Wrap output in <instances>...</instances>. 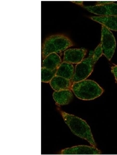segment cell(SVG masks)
<instances>
[{"label": "cell", "mask_w": 117, "mask_h": 155, "mask_svg": "<svg viewBox=\"0 0 117 155\" xmlns=\"http://www.w3.org/2000/svg\"><path fill=\"white\" fill-rule=\"evenodd\" d=\"M101 151L95 146L80 145L67 148L62 150L61 154H100Z\"/></svg>", "instance_id": "cell-6"}, {"label": "cell", "mask_w": 117, "mask_h": 155, "mask_svg": "<svg viewBox=\"0 0 117 155\" xmlns=\"http://www.w3.org/2000/svg\"><path fill=\"white\" fill-rule=\"evenodd\" d=\"M60 112L65 122L74 134L87 140L92 146L96 147V144L90 127L85 121L63 111Z\"/></svg>", "instance_id": "cell-1"}, {"label": "cell", "mask_w": 117, "mask_h": 155, "mask_svg": "<svg viewBox=\"0 0 117 155\" xmlns=\"http://www.w3.org/2000/svg\"><path fill=\"white\" fill-rule=\"evenodd\" d=\"M71 2L73 3L82 6L83 5V1H72Z\"/></svg>", "instance_id": "cell-18"}, {"label": "cell", "mask_w": 117, "mask_h": 155, "mask_svg": "<svg viewBox=\"0 0 117 155\" xmlns=\"http://www.w3.org/2000/svg\"><path fill=\"white\" fill-rule=\"evenodd\" d=\"M50 86L55 91L70 89L72 84L71 80L55 75L49 82Z\"/></svg>", "instance_id": "cell-10"}, {"label": "cell", "mask_w": 117, "mask_h": 155, "mask_svg": "<svg viewBox=\"0 0 117 155\" xmlns=\"http://www.w3.org/2000/svg\"><path fill=\"white\" fill-rule=\"evenodd\" d=\"M53 96L56 103L61 105L68 104L72 100L73 97L70 89L55 91L53 93Z\"/></svg>", "instance_id": "cell-9"}, {"label": "cell", "mask_w": 117, "mask_h": 155, "mask_svg": "<svg viewBox=\"0 0 117 155\" xmlns=\"http://www.w3.org/2000/svg\"><path fill=\"white\" fill-rule=\"evenodd\" d=\"M90 18L110 30L117 31V16L110 15L92 16Z\"/></svg>", "instance_id": "cell-8"}, {"label": "cell", "mask_w": 117, "mask_h": 155, "mask_svg": "<svg viewBox=\"0 0 117 155\" xmlns=\"http://www.w3.org/2000/svg\"><path fill=\"white\" fill-rule=\"evenodd\" d=\"M56 70H51L42 67L41 69V81L44 82H50L56 75Z\"/></svg>", "instance_id": "cell-13"}, {"label": "cell", "mask_w": 117, "mask_h": 155, "mask_svg": "<svg viewBox=\"0 0 117 155\" xmlns=\"http://www.w3.org/2000/svg\"><path fill=\"white\" fill-rule=\"evenodd\" d=\"M113 2V1H98L97 2L96 5H106Z\"/></svg>", "instance_id": "cell-17"}, {"label": "cell", "mask_w": 117, "mask_h": 155, "mask_svg": "<svg viewBox=\"0 0 117 155\" xmlns=\"http://www.w3.org/2000/svg\"><path fill=\"white\" fill-rule=\"evenodd\" d=\"M70 89L77 98L85 100L94 99L100 96L104 91L97 82L90 80L73 83Z\"/></svg>", "instance_id": "cell-2"}, {"label": "cell", "mask_w": 117, "mask_h": 155, "mask_svg": "<svg viewBox=\"0 0 117 155\" xmlns=\"http://www.w3.org/2000/svg\"><path fill=\"white\" fill-rule=\"evenodd\" d=\"M102 55V48L101 44H100L93 51V58L96 63Z\"/></svg>", "instance_id": "cell-15"}, {"label": "cell", "mask_w": 117, "mask_h": 155, "mask_svg": "<svg viewBox=\"0 0 117 155\" xmlns=\"http://www.w3.org/2000/svg\"><path fill=\"white\" fill-rule=\"evenodd\" d=\"M61 62V58L57 53H52L44 58L42 63L43 67L51 70H57Z\"/></svg>", "instance_id": "cell-11"}, {"label": "cell", "mask_w": 117, "mask_h": 155, "mask_svg": "<svg viewBox=\"0 0 117 155\" xmlns=\"http://www.w3.org/2000/svg\"><path fill=\"white\" fill-rule=\"evenodd\" d=\"M100 44L102 48L103 55L108 60L110 61L115 52L116 42L112 32L102 25Z\"/></svg>", "instance_id": "cell-5"}, {"label": "cell", "mask_w": 117, "mask_h": 155, "mask_svg": "<svg viewBox=\"0 0 117 155\" xmlns=\"http://www.w3.org/2000/svg\"><path fill=\"white\" fill-rule=\"evenodd\" d=\"M93 51H90L88 57L83 59L76 65L74 74L71 80L72 83L86 79L93 72L96 63L93 58Z\"/></svg>", "instance_id": "cell-4"}, {"label": "cell", "mask_w": 117, "mask_h": 155, "mask_svg": "<svg viewBox=\"0 0 117 155\" xmlns=\"http://www.w3.org/2000/svg\"><path fill=\"white\" fill-rule=\"evenodd\" d=\"M74 68L70 63L63 62L57 69L56 75L71 80L74 74Z\"/></svg>", "instance_id": "cell-12"}, {"label": "cell", "mask_w": 117, "mask_h": 155, "mask_svg": "<svg viewBox=\"0 0 117 155\" xmlns=\"http://www.w3.org/2000/svg\"><path fill=\"white\" fill-rule=\"evenodd\" d=\"M105 5L106 9V15L117 16V3L113 2Z\"/></svg>", "instance_id": "cell-14"}, {"label": "cell", "mask_w": 117, "mask_h": 155, "mask_svg": "<svg viewBox=\"0 0 117 155\" xmlns=\"http://www.w3.org/2000/svg\"><path fill=\"white\" fill-rule=\"evenodd\" d=\"M111 71L113 74L117 82V65H114L111 67Z\"/></svg>", "instance_id": "cell-16"}, {"label": "cell", "mask_w": 117, "mask_h": 155, "mask_svg": "<svg viewBox=\"0 0 117 155\" xmlns=\"http://www.w3.org/2000/svg\"><path fill=\"white\" fill-rule=\"evenodd\" d=\"M73 45L71 40L63 34H56L50 36L45 39L42 44V58L44 59L52 53L62 51Z\"/></svg>", "instance_id": "cell-3"}, {"label": "cell", "mask_w": 117, "mask_h": 155, "mask_svg": "<svg viewBox=\"0 0 117 155\" xmlns=\"http://www.w3.org/2000/svg\"><path fill=\"white\" fill-rule=\"evenodd\" d=\"M87 52V50L84 49H67L64 52V62L71 64L79 63L83 59Z\"/></svg>", "instance_id": "cell-7"}]
</instances>
